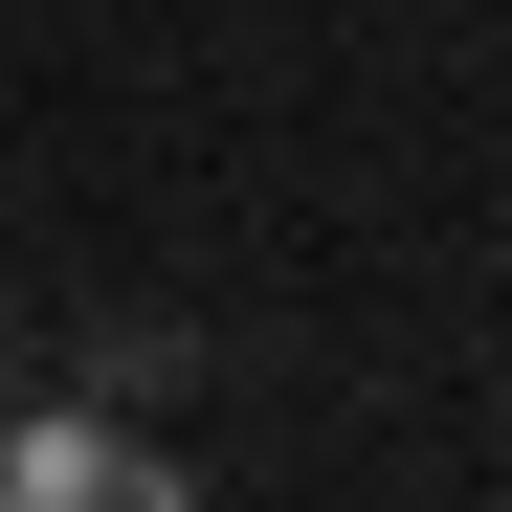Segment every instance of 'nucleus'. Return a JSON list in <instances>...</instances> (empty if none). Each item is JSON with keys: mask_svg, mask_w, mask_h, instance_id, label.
Returning <instances> with one entry per match:
<instances>
[{"mask_svg": "<svg viewBox=\"0 0 512 512\" xmlns=\"http://www.w3.org/2000/svg\"><path fill=\"white\" fill-rule=\"evenodd\" d=\"M0 401H23V334H0Z\"/></svg>", "mask_w": 512, "mask_h": 512, "instance_id": "nucleus-3", "label": "nucleus"}, {"mask_svg": "<svg viewBox=\"0 0 512 512\" xmlns=\"http://www.w3.org/2000/svg\"><path fill=\"white\" fill-rule=\"evenodd\" d=\"M179 379V312H90V401H156Z\"/></svg>", "mask_w": 512, "mask_h": 512, "instance_id": "nucleus-2", "label": "nucleus"}, {"mask_svg": "<svg viewBox=\"0 0 512 512\" xmlns=\"http://www.w3.org/2000/svg\"><path fill=\"white\" fill-rule=\"evenodd\" d=\"M0 512H201V490L156 468V423H134V401L67 379V401H0Z\"/></svg>", "mask_w": 512, "mask_h": 512, "instance_id": "nucleus-1", "label": "nucleus"}]
</instances>
